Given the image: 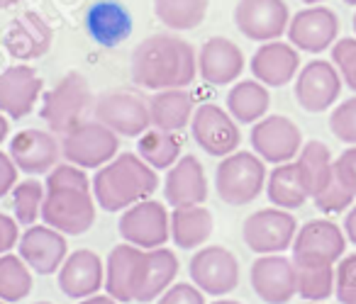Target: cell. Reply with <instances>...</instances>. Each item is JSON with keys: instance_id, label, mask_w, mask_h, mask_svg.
Segmentation results:
<instances>
[{"instance_id": "obj_33", "label": "cell", "mask_w": 356, "mask_h": 304, "mask_svg": "<svg viewBox=\"0 0 356 304\" xmlns=\"http://www.w3.org/2000/svg\"><path fill=\"white\" fill-rule=\"evenodd\" d=\"M210 0H154V15L173 32L195 30L208 15Z\"/></svg>"}, {"instance_id": "obj_19", "label": "cell", "mask_w": 356, "mask_h": 304, "mask_svg": "<svg viewBox=\"0 0 356 304\" xmlns=\"http://www.w3.org/2000/svg\"><path fill=\"white\" fill-rule=\"evenodd\" d=\"M61 144L54 132L44 129H22L10 139V158L27 176H42L59 166Z\"/></svg>"}, {"instance_id": "obj_13", "label": "cell", "mask_w": 356, "mask_h": 304, "mask_svg": "<svg viewBox=\"0 0 356 304\" xmlns=\"http://www.w3.org/2000/svg\"><path fill=\"white\" fill-rule=\"evenodd\" d=\"M341 76L332 61L315 59L298 71L296 78V100L305 112H325L339 100Z\"/></svg>"}, {"instance_id": "obj_12", "label": "cell", "mask_w": 356, "mask_h": 304, "mask_svg": "<svg viewBox=\"0 0 356 304\" xmlns=\"http://www.w3.org/2000/svg\"><path fill=\"white\" fill-rule=\"evenodd\" d=\"M252 149L266 163H288L300 153L302 134L298 124L283 115L261 117L252 127Z\"/></svg>"}, {"instance_id": "obj_54", "label": "cell", "mask_w": 356, "mask_h": 304, "mask_svg": "<svg viewBox=\"0 0 356 304\" xmlns=\"http://www.w3.org/2000/svg\"><path fill=\"white\" fill-rule=\"evenodd\" d=\"M305 304H322V302H305Z\"/></svg>"}, {"instance_id": "obj_39", "label": "cell", "mask_w": 356, "mask_h": 304, "mask_svg": "<svg viewBox=\"0 0 356 304\" xmlns=\"http://www.w3.org/2000/svg\"><path fill=\"white\" fill-rule=\"evenodd\" d=\"M354 200H356V195L346 187V183L339 178V173H334V178H332V180L312 197L315 207L320 212H325V214H339V212H346L351 205H354Z\"/></svg>"}, {"instance_id": "obj_25", "label": "cell", "mask_w": 356, "mask_h": 304, "mask_svg": "<svg viewBox=\"0 0 356 304\" xmlns=\"http://www.w3.org/2000/svg\"><path fill=\"white\" fill-rule=\"evenodd\" d=\"M20 258L35 270L37 275H51L56 273L66 258V239L61 231L47 226H30L22 234L20 244Z\"/></svg>"}, {"instance_id": "obj_49", "label": "cell", "mask_w": 356, "mask_h": 304, "mask_svg": "<svg viewBox=\"0 0 356 304\" xmlns=\"http://www.w3.org/2000/svg\"><path fill=\"white\" fill-rule=\"evenodd\" d=\"M6 137H8V119L3 117V112H0V144L6 142Z\"/></svg>"}, {"instance_id": "obj_51", "label": "cell", "mask_w": 356, "mask_h": 304, "mask_svg": "<svg viewBox=\"0 0 356 304\" xmlns=\"http://www.w3.org/2000/svg\"><path fill=\"white\" fill-rule=\"evenodd\" d=\"M302 3H307V6H320V3H325V0H302Z\"/></svg>"}, {"instance_id": "obj_36", "label": "cell", "mask_w": 356, "mask_h": 304, "mask_svg": "<svg viewBox=\"0 0 356 304\" xmlns=\"http://www.w3.org/2000/svg\"><path fill=\"white\" fill-rule=\"evenodd\" d=\"M298 294L305 302H325L334 294V265H296Z\"/></svg>"}, {"instance_id": "obj_28", "label": "cell", "mask_w": 356, "mask_h": 304, "mask_svg": "<svg viewBox=\"0 0 356 304\" xmlns=\"http://www.w3.org/2000/svg\"><path fill=\"white\" fill-rule=\"evenodd\" d=\"M266 195L271 205L281 207V210H298L310 200V190H307V180L302 176L298 161L278 163L266 178Z\"/></svg>"}, {"instance_id": "obj_9", "label": "cell", "mask_w": 356, "mask_h": 304, "mask_svg": "<svg viewBox=\"0 0 356 304\" xmlns=\"http://www.w3.org/2000/svg\"><path fill=\"white\" fill-rule=\"evenodd\" d=\"M298 234V221L291 214V210H281V207H268V210H259L244 221V244L254 251V253H283L293 246V239Z\"/></svg>"}, {"instance_id": "obj_2", "label": "cell", "mask_w": 356, "mask_h": 304, "mask_svg": "<svg viewBox=\"0 0 356 304\" xmlns=\"http://www.w3.org/2000/svg\"><path fill=\"white\" fill-rule=\"evenodd\" d=\"M90 180L79 166H54L44 183L42 219L61 234L81 236L93 226L95 205Z\"/></svg>"}, {"instance_id": "obj_16", "label": "cell", "mask_w": 356, "mask_h": 304, "mask_svg": "<svg viewBox=\"0 0 356 304\" xmlns=\"http://www.w3.org/2000/svg\"><path fill=\"white\" fill-rule=\"evenodd\" d=\"M252 287L266 304H286L298 294V273L293 258L281 253H268L254 260Z\"/></svg>"}, {"instance_id": "obj_42", "label": "cell", "mask_w": 356, "mask_h": 304, "mask_svg": "<svg viewBox=\"0 0 356 304\" xmlns=\"http://www.w3.org/2000/svg\"><path fill=\"white\" fill-rule=\"evenodd\" d=\"M334 294L341 304H356V253L344 255L337 265Z\"/></svg>"}, {"instance_id": "obj_8", "label": "cell", "mask_w": 356, "mask_h": 304, "mask_svg": "<svg viewBox=\"0 0 356 304\" xmlns=\"http://www.w3.org/2000/svg\"><path fill=\"white\" fill-rule=\"evenodd\" d=\"M93 110L95 119L120 137H142L152 127L149 103L142 95H134L129 90H108V93L98 95Z\"/></svg>"}, {"instance_id": "obj_46", "label": "cell", "mask_w": 356, "mask_h": 304, "mask_svg": "<svg viewBox=\"0 0 356 304\" xmlns=\"http://www.w3.org/2000/svg\"><path fill=\"white\" fill-rule=\"evenodd\" d=\"M17 244V221L8 214H0V255L8 253Z\"/></svg>"}, {"instance_id": "obj_44", "label": "cell", "mask_w": 356, "mask_h": 304, "mask_svg": "<svg viewBox=\"0 0 356 304\" xmlns=\"http://www.w3.org/2000/svg\"><path fill=\"white\" fill-rule=\"evenodd\" d=\"M334 168L341 180L346 183V187L356 195V146H349L346 151H341L339 158L334 161Z\"/></svg>"}, {"instance_id": "obj_6", "label": "cell", "mask_w": 356, "mask_h": 304, "mask_svg": "<svg viewBox=\"0 0 356 304\" xmlns=\"http://www.w3.org/2000/svg\"><path fill=\"white\" fill-rule=\"evenodd\" d=\"M120 134L98 119H83L61 139V156L79 168H100L118 156Z\"/></svg>"}, {"instance_id": "obj_27", "label": "cell", "mask_w": 356, "mask_h": 304, "mask_svg": "<svg viewBox=\"0 0 356 304\" xmlns=\"http://www.w3.org/2000/svg\"><path fill=\"white\" fill-rule=\"evenodd\" d=\"M100 285H103V263L93 251H76L61 263L59 287L66 297L86 299L98 292Z\"/></svg>"}, {"instance_id": "obj_18", "label": "cell", "mask_w": 356, "mask_h": 304, "mask_svg": "<svg viewBox=\"0 0 356 304\" xmlns=\"http://www.w3.org/2000/svg\"><path fill=\"white\" fill-rule=\"evenodd\" d=\"M178 275V258L173 251L163 248H137L134 258V302H152L156 299L173 278Z\"/></svg>"}, {"instance_id": "obj_34", "label": "cell", "mask_w": 356, "mask_h": 304, "mask_svg": "<svg viewBox=\"0 0 356 304\" xmlns=\"http://www.w3.org/2000/svg\"><path fill=\"white\" fill-rule=\"evenodd\" d=\"M298 166H300L302 176H305V180H307L310 200L332 180V178H334V173H337L330 149H327V144H322V142L302 144L300 153H298Z\"/></svg>"}, {"instance_id": "obj_35", "label": "cell", "mask_w": 356, "mask_h": 304, "mask_svg": "<svg viewBox=\"0 0 356 304\" xmlns=\"http://www.w3.org/2000/svg\"><path fill=\"white\" fill-rule=\"evenodd\" d=\"M137 153L156 171V168H171L181 158V142L173 137V132L163 129H147L139 137Z\"/></svg>"}, {"instance_id": "obj_45", "label": "cell", "mask_w": 356, "mask_h": 304, "mask_svg": "<svg viewBox=\"0 0 356 304\" xmlns=\"http://www.w3.org/2000/svg\"><path fill=\"white\" fill-rule=\"evenodd\" d=\"M17 183V166L8 153L0 151V197H6L8 192L15 187Z\"/></svg>"}, {"instance_id": "obj_22", "label": "cell", "mask_w": 356, "mask_h": 304, "mask_svg": "<svg viewBox=\"0 0 356 304\" xmlns=\"http://www.w3.org/2000/svg\"><path fill=\"white\" fill-rule=\"evenodd\" d=\"M86 30L90 40L98 42L100 47H120L129 40L134 30L132 12L120 0H98L86 12Z\"/></svg>"}, {"instance_id": "obj_15", "label": "cell", "mask_w": 356, "mask_h": 304, "mask_svg": "<svg viewBox=\"0 0 356 304\" xmlns=\"http://www.w3.org/2000/svg\"><path fill=\"white\" fill-rule=\"evenodd\" d=\"M288 42L307 54L330 49L339 35V17L325 6H310L296 12L288 22Z\"/></svg>"}, {"instance_id": "obj_37", "label": "cell", "mask_w": 356, "mask_h": 304, "mask_svg": "<svg viewBox=\"0 0 356 304\" xmlns=\"http://www.w3.org/2000/svg\"><path fill=\"white\" fill-rule=\"evenodd\" d=\"M32 289V273L27 263L17 255H0V299L20 302Z\"/></svg>"}, {"instance_id": "obj_53", "label": "cell", "mask_w": 356, "mask_h": 304, "mask_svg": "<svg viewBox=\"0 0 356 304\" xmlns=\"http://www.w3.org/2000/svg\"><path fill=\"white\" fill-rule=\"evenodd\" d=\"M344 3H349V6H356V0H344Z\"/></svg>"}, {"instance_id": "obj_14", "label": "cell", "mask_w": 356, "mask_h": 304, "mask_svg": "<svg viewBox=\"0 0 356 304\" xmlns=\"http://www.w3.org/2000/svg\"><path fill=\"white\" fill-rule=\"evenodd\" d=\"M193 139L205 153L210 156H229L237 151L239 142V127L237 119L229 112H225L218 105H200L193 112V124H191Z\"/></svg>"}, {"instance_id": "obj_52", "label": "cell", "mask_w": 356, "mask_h": 304, "mask_svg": "<svg viewBox=\"0 0 356 304\" xmlns=\"http://www.w3.org/2000/svg\"><path fill=\"white\" fill-rule=\"evenodd\" d=\"M213 304H239V302H232V299H220V302H213Z\"/></svg>"}, {"instance_id": "obj_32", "label": "cell", "mask_w": 356, "mask_h": 304, "mask_svg": "<svg viewBox=\"0 0 356 304\" xmlns=\"http://www.w3.org/2000/svg\"><path fill=\"white\" fill-rule=\"evenodd\" d=\"M139 246L122 244L115 246L108 255V273L105 287L108 294L118 302H134V258Z\"/></svg>"}, {"instance_id": "obj_10", "label": "cell", "mask_w": 356, "mask_h": 304, "mask_svg": "<svg viewBox=\"0 0 356 304\" xmlns=\"http://www.w3.org/2000/svg\"><path fill=\"white\" fill-rule=\"evenodd\" d=\"M291 12L286 0H239L234 25L252 42H273L288 32Z\"/></svg>"}, {"instance_id": "obj_56", "label": "cell", "mask_w": 356, "mask_h": 304, "mask_svg": "<svg viewBox=\"0 0 356 304\" xmlns=\"http://www.w3.org/2000/svg\"><path fill=\"white\" fill-rule=\"evenodd\" d=\"M37 304H51V302H37Z\"/></svg>"}, {"instance_id": "obj_41", "label": "cell", "mask_w": 356, "mask_h": 304, "mask_svg": "<svg viewBox=\"0 0 356 304\" xmlns=\"http://www.w3.org/2000/svg\"><path fill=\"white\" fill-rule=\"evenodd\" d=\"M332 64L337 66L346 88L356 93V40L346 37L332 44Z\"/></svg>"}, {"instance_id": "obj_48", "label": "cell", "mask_w": 356, "mask_h": 304, "mask_svg": "<svg viewBox=\"0 0 356 304\" xmlns=\"http://www.w3.org/2000/svg\"><path fill=\"white\" fill-rule=\"evenodd\" d=\"M81 304H118V299H113L110 294H90V297H86V302Z\"/></svg>"}, {"instance_id": "obj_55", "label": "cell", "mask_w": 356, "mask_h": 304, "mask_svg": "<svg viewBox=\"0 0 356 304\" xmlns=\"http://www.w3.org/2000/svg\"><path fill=\"white\" fill-rule=\"evenodd\" d=\"M354 32H356V15H354Z\"/></svg>"}, {"instance_id": "obj_47", "label": "cell", "mask_w": 356, "mask_h": 304, "mask_svg": "<svg viewBox=\"0 0 356 304\" xmlns=\"http://www.w3.org/2000/svg\"><path fill=\"white\" fill-rule=\"evenodd\" d=\"M344 234H346V241H351V244L356 246V205H351L344 217Z\"/></svg>"}, {"instance_id": "obj_1", "label": "cell", "mask_w": 356, "mask_h": 304, "mask_svg": "<svg viewBox=\"0 0 356 304\" xmlns=\"http://www.w3.org/2000/svg\"><path fill=\"white\" fill-rule=\"evenodd\" d=\"M198 74V54L176 35H152L132 51V81L147 90L186 88Z\"/></svg>"}, {"instance_id": "obj_50", "label": "cell", "mask_w": 356, "mask_h": 304, "mask_svg": "<svg viewBox=\"0 0 356 304\" xmlns=\"http://www.w3.org/2000/svg\"><path fill=\"white\" fill-rule=\"evenodd\" d=\"M22 0H0V10H8V8H15Z\"/></svg>"}, {"instance_id": "obj_26", "label": "cell", "mask_w": 356, "mask_h": 304, "mask_svg": "<svg viewBox=\"0 0 356 304\" xmlns=\"http://www.w3.org/2000/svg\"><path fill=\"white\" fill-rule=\"evenodd\" d=\"M163 195L173 207L203 205L208 200V180H205L203 163L195 156L178 158L163 183Z\"/></svg>"}, {"instance_id": "obj_43", "label": "cell", "mask_w": 356, "mask_h": 304, "mask_svg": "<svg viewBox=\"0 0 356 304\" xmlns=\"http://www.w3.org/2000/svg\"><path fill=\"white\" fill-rule=\"evenodd\" d=\"M156 304H205V299L200 294V289H195L193 285L178 282L171 289H166Z\"/></svg>"}, {"instance_id": "obj_57", "label": "cell", "mask_w": 356, "mask_h": 304, "mask_svg": "<svg viewBox=\"0 0 356 304\" xmlns=\"http://www.w3.org/2000/svg\"><path fill=\"white\" fill-rule=\"evenodd\" d=\"M0 304H6V302H3V299H0Z\"/></svg>"}, {"instance_id": "obj_30", "label": "cell", "mask_w": 356, "mask_h": 304, "mask_svg": "<svg viewBox=\"0 0 356 304\" xmlns=\"http://www.w3.org/2000/svg\"><path fill=\"white\" fill-rule=\"evenodd\" d=\"M215 221L205 207L200 205H184L173 207L171 214V236L173 244L178 248H195V246L205 244L213 236Z\"/></svg>"}, {"instance_id": "obj_24", "label": "cell", "mask_w": 356, "mask_h": 304, "mask_svg": "<svg viewBox=\"0 0 356 304\" xmlns=\"http://www.w3.org/2000/svg\"><path fill=\"white\" fill-rule=\"evenodd\" d=\"M244 71V54L227 37H210L198 51V74L210 85H227Z\"/></svg>"}, {"instance_id": "obj_38", "label": "cell", "mask_w": 356, "mask_h": 304, "mask_svg": "<svg viewBox=\"0 0 356 304\" xmlns=\"http://www.w3.org/2000/svg\"><path fill=\"white\" fill-rule=\"evenodd\" d=\"M42 202H44V185L37 180H25L13 187V210L17 224H35L37 214H42Z\"/></svg>"}, {"instance_id": "obj_17", "label": "cell", "mask_w": 356, "mask_h": 304, "mask_svg": "<svg viewBox=\"0 0 356 304\" xmlns=\"http://www.w3.org/2000/svg\"><path fill=\"white\" fill-rule=\"evenodd\" d=\"M191 280L195 287L208 294H227L239 282V263L232 251L222 246H208L198 251L188 265Z\"/></svg>"}, {"instance_id": "obj_11", "label": "cell", "mask_w": 356, "mask_h": 304, "mask_svg": "<svg viewBox=\"0 0 356 304\" xmlns=\"http://www.w3.org/2000/svg\"><path fill=\"white\" fill-rule=\"evenodd\" d=\"M120 236L139 248H159L171 236V217L156 200H142L127 207L120 219Z\"/></svg>"}, {"instance_id": "obj_3", "label": "cell", "mask_w": 356, "mask_h": 304, "mask_svg": "<svg viewBox=\"0 0 356 304\" xmlns=\"http://www.w3.org/2000/svg\"><path fill=\"white\" fill-rule=\"evenodd\" d=\"M156 185L159 178L154 168L139 153L134 156L127 151L100 166L93 180V192L105 212H118L147 200L154 195Z\"/></svg>"}, {"instance_id": "obj_23", "label": "cell", "mask_w": 356, "mask_h": 304, "mask_svg": "<svg viewBox=\"0 0 356 304\" xmlns=\"http://www.w3.org/2000/svg\"><path fill=\"white\" fill-rule=\"evenodd\" d=\"M300 71V56L298 49L288 42H264L252 56V74L268 88H283Z\"/></svg>"}, {"instance_id": "obj_4", "label": "cell", "mask_w": 356, "mask_h": 304, "mask_svg": "<svg viewBox=\"0 0 356 304\" xmlns=\"http://www.w3.org/2000/svg\"><path fill=\"white\" fill-rule=\"evenodd\" d=\"M93 108V93L83 74L71 71L66 74L42 100V119L49 132L64 137L69 129L83 122L86 112Z\"/></svg>"}, {"instance_id": "obj_21", "label": "cell", "mask_w": 356, "mask_h": 304, "mask_svg": "<svg viewBox=\"0 0 356 304\" xmlns=\"http://www.w3.org/2000/svg\"><path fill=\"white\" fill-rule=\"evenodd\" d=\"M51 40H54V32H51L49 22L37 12H25L8 27L3 44L13 59L35 61L51 49Z\"/></svg>"}, {"instance_id": "obj_31", "label": "cell", "mask_w": 356, "mask_h": 304, "mask_svg": "<svg viewBox=\"0 0 356 304\" xmlns=\"http://www.w3.org/2000/svg\"><path fill=\"white\" fill-rule=\"evenodd\" d=\"M268 105L271 95L268 85H264L261 81H239L227 93V112L242 124H254L266 117Z\"/></svg>"}, {"instance_id": "obj_5", "label": "cell", "mask_w": 356, "mask_h": 304, "mask_svg": "<svg viewBox=\"0 0 356 304\" xmlns=\"http://www.w3.org/2000/svg\"><path fill=\"white\" fill-rule=\"evenodd\" d=\"M215 187L222 202L232 207H244L254 202L266 187L264 158L252 151H234L225 156L215 173Z\"/></svg>"}, {"instance_id": "obj_7", "label": "cell", "mask_w": 356, "mask_h": 304, "mask_svg": "<svg viewBox=\"0 0 356 304\" xmlns=\"http://www.w3.org/2000/svg\"><path fill=\"white\" fill-rule=\"evenodd\" d=\"M293 263L296 265H334L344 258V229L327 219H312L293 239Z\"/></svg>"}, {"instance_id": "obj_40", "label": "cell", "mask_w": 356, "mask_h": 304, "mask_svg": "<svg viewBox=\"0 0 356 304\" xmlns=\"http://www.w3.org/2000/svg\"><path fill=\"white\" fill-rule=\"evenodd\" d=\"M330 129L339 142L356 146V98L344 100L332 110Z\"/></svg>"}, {"instance_id": "obj_20", "label": "cell", "mask_w": 356, "mask_h": 304, "mask_svg": "<svg viewBox=\"0 0 356 304\" xmlns=\"http://www.w3.org/2000/svg\"><path fill=\"white\" fill-rule=\"evenodd\" d=\"M42 78L27 64L10 66L0 74V112L13 119H22L35 110L42 95Z\"/></svg>"}, {"instance_id": "obj_29", "label": "cell", "mask_w": 356, "mask_h": 304, "mask_svg": "<svg viewBox=\"0 0 356 304\" xmlns=\"http://www.w3.org/2000/svg\"><path fill=\"white\" fill-rule=\"evenodd\" d=\"M149 117L156 129L178 132L193 117V98L184 88L156 90V95L149 100Z\"/></svg>"}]
</instances>
